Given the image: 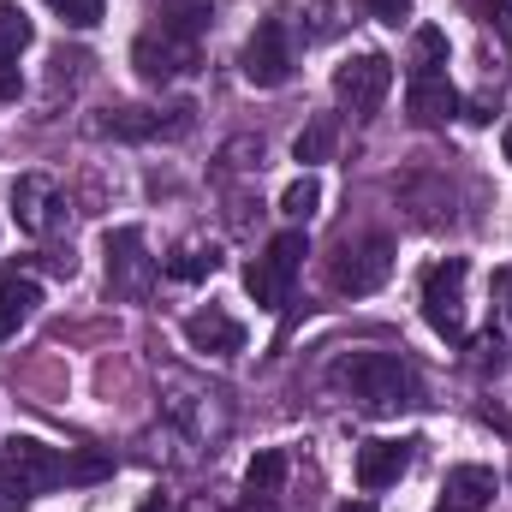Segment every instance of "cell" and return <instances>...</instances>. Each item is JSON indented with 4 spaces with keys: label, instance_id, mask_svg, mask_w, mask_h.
<instances>
[{
    "label": "cell",
    "instance_id": "obj_12",
    "mask_svg": "<svg viewBox=\"0 0 512 512\" xmlns=\"http://www.w3.org/2000/svg\"><path fill=\"white\" fill-rule=\"evenodd\" d=\"M185 340H191V352L233 358V352H245V322H233L227 310H197V316H185Z\"/></svg>",
    "mask_w": 512,
    "mask_h": 512
},
{
    "label": "cell",
    "instance_id": "obj_10",
    "mask_svg": "<svg viewBox=\"0 0 512 512\" xmlns=\"http://www.w3.org/2000/svg\"><path fill=\"white\" fill-rule=\"evenodd\" d=\"M149 280H155V256L143 251V233H137V227L108 233V286H114L120 298H143Z\"/></svg>",
    "mask_w": 512,
    "mask_h": 512
},
{
    "label": "cell",
    "instance_id": "obj_7",
    "mask_svg": "<svg viewBox=\"0 0 512 512\" xmlns=\"http://www.w3.org/2000/svg\"><path fill=\"white\" fill-rule=\"evenodd\" d=\"M239 72L251 78L256 90H280L292 78V42H286V24L280 18L256 24V36L245 42V54H239Z\"/></svg>",
    "mask_w": 512,
    "mask_h": 512
},
{
    "label": "cell",
    "instance_id": "obj_21",
    "mask_svg": "<svg viewBox=\"0 0 512 512\" xmlns=\"http://www.w3.org/2000/svg\"><path fill=\"white\" fill-rule=\"evenodd\" d=\"M30 18H24V6H0V60H18L24 48H30Z\"/></svg>",
    "mask_w": 512,
    "mask_h": 512
},
{
    "label": "cell",
    "instance_id": "obj_9",
    "mask_svg": "<svg viewBox=\"0 0 512 512\" xmlns=\"http://www.w3.org/2000/svg\"><path fill=\"white\" fill-rule=\"evenodd\" d=\"M12 215H18V227H24V233L48 239V233H60V227H66V197H60V185H54V179L24 173V179L12 185Z\"/></svg>",
    "mask_w": 512,
    "mask_h": 512
},
{
    "label": "cell",
    "instance_id": "obj_11",
    "mask_svg": "<svg viewBox=\"0 0 512 512\" xmlns=\"http://www.w3.org/2000/svg\"><path fill=\"white\" fill-rule=\"evenodd\" d=\"M405 102H411V120H417V126H441V120L459 114V90H453L447 72H411Z\"/></svg>",
    "mask_w": 512,
    "mask_h": 512
},
{
    "label": "cell",
    "instance_id": "obj_16",
    "mask_svg": "<svg viewBox=\"0 0 512 512\" xmlns=\"http://www.w3.org/2000/svg\"><path fill=\"white\" fill-rule=\"evenodd\" d=\"M191 126V114H179V120H155L149 108H120L114 120H102V131H114V137H173V131Z\"/></svg>",
    "mask_w": 512,
    "mask_h": 512
},
{
    "label": "cell",
    "instance_id": "obj_31",
    "mask_svg": "<svg viewBox=\"0 0 512 512\" xmlns=\"http://www.w3.org/2000/svg\"><path fill=\"white\" fill-rule=\"evenodd\" d=\"M501 149H507V161H512V126H507V137H501Z\"/></svg>",
    "mask_w": 512,
    "mask_h": 512
},
{
    "label": "cell",
    "instance_id": "obj_17",
    "mask_svg": "<svg viewBox=\"0 0 512 512\" xmlns=\"http://www.w3.org/2000/svg\"><path fill=\"white\" fill-rule=\"evenodd\" d=\"M334 137H340V126H334V114H322V120H310V126L298 131L292 155H298L304 167H316V161H328V155H334Z\"/></svg>",
    "mask_w": 512,
    "mask_h": 512
},
{
    "label": "cell",
    "instance_id": "obj_20",
    "mask_svg": "<svg viewBox=\"0 0 512 512\" xmlns=\"http://www.w3.org/2000/svg\"><path fill=\"white\" fill-rule=\"evenodd\" d=\"M280 483H286V453L268 447V453H256L251 465H245V489H251V495H274Z\"/></svg>",
    "mask_w": 512,
    "mask_h": 512
},
{
    "label": "cell",
    "instance_id": "obj_3",
    "mask_svg": "<svg viewBox=\"0 0 512 512\" xmlns=\"http://www.w3.org/2000/svg\"><path fill=\"white\" fill-rule=\"evenodd\" d=\"M393 274V239L387 233H358V239H340L334 256H328V286L346 292V298H364L387 286Z\"/></svg>",
    "mask_w": 512,
    "mask_h": 512
},
{
    "label": "cell",
    "instance_id": "obj_22",
    "mask_svg": "<svg viewBox=\"0 0 512 512\" xmlns=\"http://www.w3.org/2000/svg\"><path fill=\"white\" fill-rule=\"evenodd\" d=\"M215 268H221V256L203 251V245H185V251L167 256V274H173V280H209Z\"/></svg>",
    "mask_w": 512,
    "mask_h": 512
},
{
    "label": "cell",
    "instance_id": "obj_30",
    "mask_svg": "<svg viewBox=\"0 0 512 512\" xmlns=\"http://www.w3.org/2000/svg\"><path fill=\"white\" fill-rule=\"evenodd\" d=\"M340 512H376V507H370V501H346Z\"/></svg>",
    "mask_w": 512,
    "mask_h": 512
},
{
    "label": "cell",
    "instance_id": "obj_26",
    "mask_svg": "<svg viewBox=\"0 0 512 512\" xmlns=\"http://www.w3.org/2000/svg\"><path fill=\"white\" fill-rule=\"evenodd\" d=\"M483 18L495 24V36L512 48V0H489V6H483Z\"/></svg>",
    "mask_w": 512,
    "mask_h": 512
},
{
    "label": "cell",
    "instance_id": "obj_19",
    "mask_svg": "<svg viewBox=\"0 0 512 512\" xmlns=\"http://www.w3.org/2000/svg\"><path fill=\"white\" fill-rule=\"evenodd\" d=\"M411 72H447V36L435 24H423L411 36Z\"/></svg>",
    "mask_w": 512,
    "mask_h": 512
},
{
    "label": "cell",
    "instance_id": "obj_4",
    "mask_svg": "<svg viewBox=\"0 0 512 512\" xmlns=\"http://www.w3.org/2000/svg\"><path fill=\"white\" fill-rule=\"evenodd\" d=\"M304 256H310L304 233H280V239H274V245L245 268V286H251V298L262 304V310H280V304L292 298V280H298Z\"/></svg>",
    "mask_w": 512,
    "mask_h": 512
},
{
    "label": "cell",
    "instance_id": "obj_18",
    "mask_svg": "<svg viewBox=\"0 0 512 512\" xmlns=\"http://www.w3.org/2000/svg\"><path fill=\"white\" fill-rule=\"evenodd\" d=\"M209 18H215V0H167L161 6V24L167 30H185V36H203Z\"/></svg>",
    "mask_w": 512,
    "mask_h": 512
},
{
    "label": "cell",
    "instance_id": "obj_29",
    "mask_svg": "<svg viewBox=\"0 0 512 512\" xmlns=\"http://www.w3.org/2000/svg\"><path fill=\"white\" fill-rule=\"evenodd\" d=\"M137 512H179V507H173V495H149Z\"/></svg>",
    "mask_w": 512,
    "mask_h": 512
},
{
    "label": "cell",
    "instance_id": "obj_27",
    "mask_svg": "<svg viewBox=\"0 0 512 512\" xmlns=\"http://www.w3.org/2000/svg\"><path fill=\"white\" fill-rule=\"evenodd\" d=\"M18 90H24V72H18V60H0V102H18Z\"/></svg>",
    "mask_w": 512,
    "mask_h": 512
},
{
    "label": "cell",
    "instance_id": "obj_13",
    "mask_svg": "<svg viewBox=\"0 0 512 512\" xmlns=\"http://www.w3.org/2000/svg\"><path fill=\"white\" fill-rule=\"evenodd\" d=\"M495 501V471L489 465H453L441 477V512H483Z\"/></svg>",
    "mask_w": 512,
    "mask_h": 512
},
{
    "label": "cell",
    "instance_id": "obj_32",
    "mask_svg": "<svg viewBox=\"0 0 512 512\" xmlns=\"http://www.w3.org/2000/svg\"><path fill=\"white\" fill-rule=\"evenodd\" d=\"M507 316H512V292H507Z\"/></svg>",
    "mask_w": 512,
    "mask_h": 512
},
{
    "label": "cell",
    "instance_id": "obj_2",
    "mask_svg": "<svg viewBox=\"0 0 512 512\" xmlns=\"http://www.w3.org/2000/svg\"><path fill=\"white\" fill-rule=\"evenodd\" d=\"M334 382L346 387L358 405H370V411L417 405V376H411V364L393 358V352H346V358L334 364Z\"/></svg>",
    "mask_w": 512,
    "mask_h": 512
},
{
    "label": "cell",
    "instance_id": "obj_5",
    "mask_svg": "<svg viewBox=\"0 0 512 512\" xmlns=\"http://www.w3.org/2000/svg\"><path fill=\"white\" fill-rule=\"evenodd\" d=\"M131 66H137L143 84H179V78L197 66V36L155 24V30H143V36L131 42Z\"/></svg>",
    "mask_w": 512,
    "mask_h": 512
},
{
    "label": "cell",
    "instance_id": "obj_24",
    "mask_svg": "<svg viewBox=\"0 0 512 512\" xmlns=\"http://www.w3.org/2000/svg\"><path fill=\"white\" fill-rule=\"evenodd\" d=\"M108 471H114L108 453H72V459H66V483H96V477H108Z\"/></svg>",
    "mask_w": 512,
    "mask_h": 512
},
{
    "label": "cell",
    "instance_id": "obj_14",
    "mask_svg": "<svg viewBox=\"0 0 512 512\" xmlns=\"http://www.w3.org/2000/svg\"><path fill=\"white\" fill-rule=\"evenodd\" d=\"M405 459H411V453H405L399 441H364V447H358V489L376 495L387 483H399V477H405Z\"/></svg>",
    "mask_w": 512,
    "mask_h": 512
},
{
    "label": "cell",
    "instance_id": "obj_23",
    "mask_svg": "<svg viewBox=\"0 0 512 512\" xmlns=\"http://www.w3.org/2000/svg\"><path fill=\"white\" fill-rule=\"evenodd\" d=\"M316 203H322V185L304 173V179H292V185H286V197H280V215H292V221H310V215H316Z\"/></svg>",
    "mask_w": 512,
    "mask_h": 512
},
{
    "label": "cell",
    "instance_id": "obj_6",
    "mask_svg": "<svg viewBox=\"0 0 512 512\" xmlns=\"http://www.w3.org/2000/svg\"><path fill=\"white\" fill-rule=\"evenodd\" d=\"M465 280H471L465 256H447L423 274V316L441 340H465Z\"/></svg>",
    "mask_w": 512,
    "mask_h": 512
},
{
    "label": "cell",
    "instance_id": "obj_25",
    "mask_svg": "<svg viewBox=\"0 0 512 512\" xmlns=\"http://www.w3.org/2000/svg\"><path fill=\"white\" fill-rule=\"evenodd\" d=\"M72 30H90V24H102V0H48Z\"/></svg>",
    "mask_w": 512,
    "mask_h": 512
},
{
    "label": "cell",
    "instance_id": "obj_1",
    "mask_svg": "<svg viewBox=\"0 0 512 512\" xmlns=\"http://www.w3.org/2000/svg\"><path fill=\"white\" fill-rule=\"evenodd\" d=\"M54 483H66V453L60 447H48L36 435H12L0 447V512H24Z\"/></svg>",
    "mask_w": 512,
    "mask_h": 512
},
{
    "label": "cell",
    "instance_id": "obj_28",
    "mask_svg": "<svg viewBox=\"0 0 512 512\" xmlns=\"http://www.w3.org/2000/svg\"><path fill=\"white\" fill-rule=\"evenodd\" d=\"M382 24H399V18H411V0H364Z\"/></svg>",
    "mask_w": 512,
    "mask_h": 512
},
{
    "label": "cell",
    "instance_id": "obj_15",
    "mask_svg": "<svg viewBox=\"0 0 512 512\" xmlns=\"http://www.w3.org/2000/svg\"><path fill=\"white\" fill-rule=\"evenodd\" d=\"M42 304V286L30 274H0V346L18 334V322Z\"/></svg>",
    "mask_w": 512,
    "mask_h": 512
},
{
    "label": "cell",
    "instance_id": "obj_8",
    "mask_svg": "<svg viewBox=\"0 0 512 512\" xmlns=\"http://www.w3.org/2000/svg\"><path fill=\"white\" fill-rule=\"evenodd\" d=\"M393 90V60L387 54H358L334 72V96L352 108V114H376Z\"/></svg>",
    "mask_w": 512,
    "mask_h": 512
}]
</instances>
